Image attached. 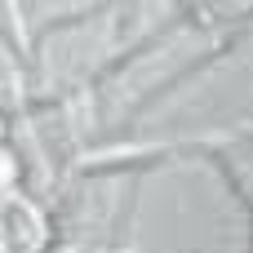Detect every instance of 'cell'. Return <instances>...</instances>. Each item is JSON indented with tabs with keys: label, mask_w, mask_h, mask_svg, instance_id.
Segmentation results:
<instances>
[{
	"label": "cell",
	"mask_w": 253,
	"mask_h": 253,
	"mask_svg": "<svg viewBox=\"0 0 253 253\" xmlns=\"http://www.w3.org/2000/svg\"><path fill=\"white\" fill-rule=\"evenodd\" d=\"M44 213L36 200L9 191L0 200V253H40L44 249Z\"/></svg>",
	"instance_id": "obj_1"
},
{
	"label": "cell",
	"mask_w": 253,
	"mask_h": 253,
	"mask_svg": "<svg viewBox=\"0 0 253 253\" xmlns=\"http://www.w3.org/2000/svg\"><path fill=\"white\" fill-rule=\"evenodd\" d=\"M9 182H13V160L0 151V187H9Z\"/></svg>",
	"instance_id": "obj_2"
}]
</instances>
